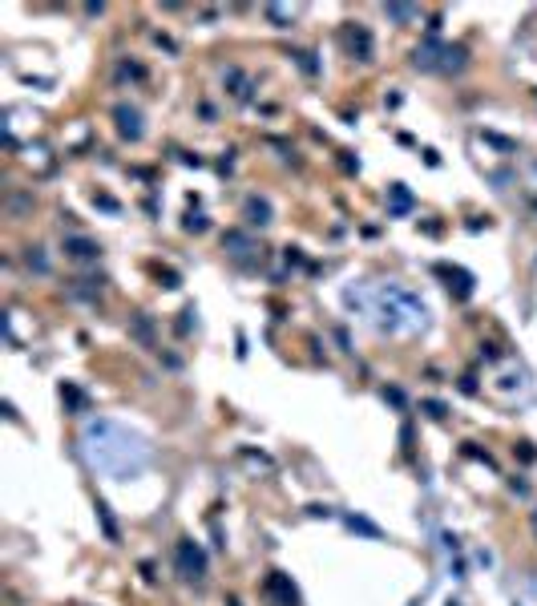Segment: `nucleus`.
Instances as JSON below:
<instances>
[{
  "instance_id": "obj_1",
  "label": "nucleus",
  "mask_w": 537,
  "mask_h": 606,
  "mask_svg": "<svg viewBox=\"0 0 537 606\" xmlns=\"http://www.w3.org/2000/svg\"><path fill=\"white\" fill-rule=\"evenodd\" d=\"M178 566L186 578H202V570H206V558L198 554L190 541H178Z\"/></svg>"
},
{
  "instance_id": "obj_2",
  "label": "nucleus",
  "mask_w": 537,
  "mask_h": 606,
  "mask_svg": "<svg viewBox=\"0 0 537 606\" xmlns=\"http://www.w3.org/2000/svg\"><path fill=\"white\" fill-rule=\"evenodd\" d=\"M117 121H121V133L126 138H142V126H138V110H117Z\"/></svg>"
},
{
  "instance_id": "obj_3",
  "label": "nucleus",
  "mask_w": 537,
  "mask_h": 606,
  "mask_svg": "<svg viewBox=\"0 0 537 606\" xmlns=\"http://www.w3.org/2000/svg\"><path fill=\"white\" fill-rule=\"evenodd\" d=\"M246 214H251V223H271V206L267 202H251Z\"/></svg>"
},
{
  "instance_id": "obj_4",
  "label": "nucleus",
  "mask_w": 537,
  "mask_h": 606,
  "mask_svg": "<svg viewBox=\"0 0 537 606\" xmlns=\"http://www.w3.org/2000/svg\"><path fill=\"white\" fill-rule=\"evenodd\" d=\"M93 251H98V246H93V243H85V239H73V243H69V255H77V259H89Z\"/></svg>"
}]
</instances>
